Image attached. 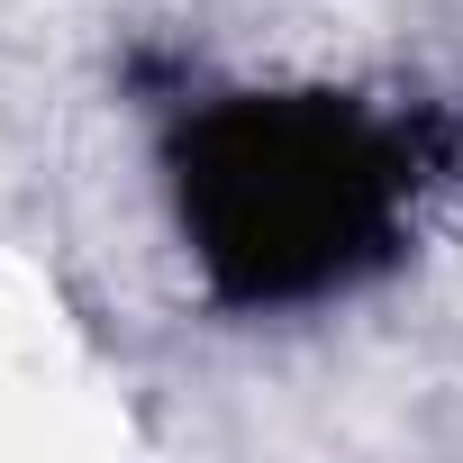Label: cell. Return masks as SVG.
<instances>
[{"mask_svg": "<svg viewBox=\"0 0 463 463\" xmlns=\"http://www.w3.org/2000/svg\"><path fill=\"white\" fill-rule=\"evenodd\" d=\"M454 182V118L409 91L237 82L164 128V200L200 291L237 318L336 309L382 282L436 191Z\"/></svg>", "mask_w": 463, "mask_h": 463, "instance_id": "1", "label": "cell"}]
</instances>
